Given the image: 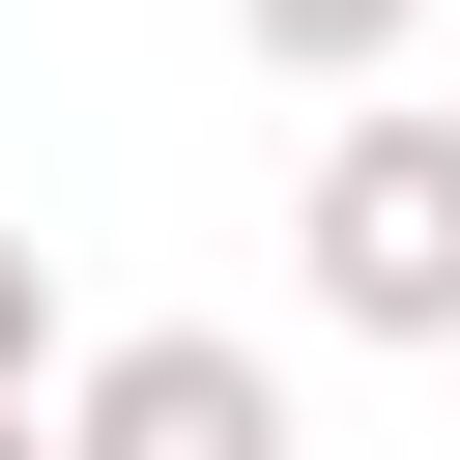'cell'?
Wrapping results in <instances>:
<instances>
[{
	"instance_id": "cell-2",
	"label": "cell",
	"mask_w": 460,
	"mask_h": 460,
	"mask_svg": "<svg viewBox=\"0 0 460 460\" xmlns=\"http://www.w3.org/2000/svg\"><path fill=\"white\" fill-rule=\"evenodd\" d=\"M58 460H288V345H230V316H115V345L58 374Z\"/></svg>"
},
{
	"instance_id": "cell-5",
	"label": "cell",
	"mask_w": 460,
	"mask_h": 460,
	"mask_svg": "<svg viewBox=\"0 0 460 460\" xmlns=\"http://www.w3.org/2000/svg\"><path fill=\"white\" fill-rule=\"evenodd\" d=\"M0 460H58V402H0Z\"/></svg>"
},
{
	"instance_id": "cell-3",
	"label": "cell",
	"mask_w": 460,
	"mask_h": 460,
	"mask_svg": "<svg viewBox=\"0 0 460 460\" xmlns=\"http://www.w3.org/2000/svg\"><path fill=\"white\" fill-rule=\"evenodd\" d=\"M230 29H259V58H288V86H374V58H402V29H431V0H230Z\"/></svg>"
},
{
	"instance_id": "cell-1",
	"label": "cell",
	"mask_w": 460,
	"mask_h": 460,
	"mask_svg": "<svg viewBox=\"0 0 460 460\" xmlns=\"http://www.w3.org/2000/svg\"><path fill=\"white\" fill-rule=\"evenodd\" d=\"M288 259H316V316L345 345H460V115H345L316 144V201H288Z\"/></svg>"
},
{
	"instance_id": "cell-4",
	"label": "cell",
	"mask_w": 460,
	"mask_h": 460,
	"mask_svg": "<svg viewBox=\"0 0 460 460\" xmlns=\"http://www.w3.org/2000/svg\"><path fill=\"white\" fill-rule=\"evenodd\" d=\"M58 374H86V316H58V259L0 230V402H58Z\"/></svg>"
}]
</instances>
